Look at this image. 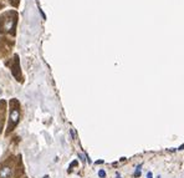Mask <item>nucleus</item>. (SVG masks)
Wrapping results in <instances>:
<instances>
[{
    "mask_svg": "<svg viewBox=\"0 0 184 178\" xmlns=\"http://www.w3.org/2000/svg\"><path fill=\"white\" fill-rule=\"evenodd\" d=\"M9 130H13L19 122L20 118V111H19V104L17 101H13L10 105V117H9Z\"/></svg>",
    "mask_w": 184,
    "mask_h": 178,
    "instance_id": "f257e3e1",
    "label": "nucleus"
},
{
    "mask_svg": "<svg viewBox=\"0 0 184 178\" xmlns=\"http://www.w3.org/2000/svg\"><path fill=\"white\" fill-rule=\"evenodd\" d=\"M9 16H10V14H5L0 20V30L3 32H9L14 29V25H15V18L10 19Z\"/></svg>",
    "mask_w": 184,
    "mask_h": 178,
    "instance_id": "f03ea898",
    "label": "nucleus"
},
{
    "mask_svg": "<svg viewBox=\"0 0 184 178\" xmlns=\"http://www.w3.org/2000/svg\"><path fill=\"white\" fill-rule=\"evenodd\" d=\"M11 174V167L9 165H5L0 168V178H9Z\"/></svg>",
    "mask_w": 184,
    "mask_h": 178,
    "instance_id": "7ed1b4c3",
    "label": "nucleus"
},
{
    "mask_svg": "<svg viewBox=\"0 0 184 178\" xmlns=\"http://www.w3.org/2000/svg\"><path fill=\"white\" fill-rule=\"evenodd\" d=\"M98 177H100V178H105V177H106V172H105L103 170H101V171L98 172Z\"/></svg>",
    "mask_w": 184,
    "mask_h": 178,
    "instance_id": "20e7f679",
    "label": "nucleus"
},
{
    "mask_svg": "<svg viewBox=\"0 0 184 178\" xmlns=\"http://www.w3.org/2000/svg\"><path fill=\"white\" fill-rule=\"evenodd\" d=\"M139 168H141V166L137 167V171L135 172V177H139L141 176V170H139Z\"/></svg>",
    "mask_w": 184,
    "mask_h": 178,
    "instance_id": "39448f33",
    "label": "nucleus"
},
{
    "mask_svg": "<svg viewBox=\"0 0 184 178\" xmlns=\"http://www.w3.org/2000/svg\"><path fill=\"white\" fill-rule=\"evenodd\" d=\"M147 178H153V174H152V172L147 173Z\"/></svg>",
    "mask_w": 184,
    "mask_h": 178,
    "instance_id": "423d86ee",
    "label": "nucleus"
},
{
    "mask_svg": "<svg viewBox=\"0 0 184 178\" xmlns=\"http://www.w3.org/2000/svg\"><path fill=\"white\" fill-rule=\"evenodd\" d=\"M178 149H179V151H182V149H184V144H182V146H181V147H179Z\"/></svg>",
    "mask_w": 184,
    "mask_h": 178,
    "instance_id": "0eeeda50",
    "label": "nucleus"
}]
</instances>
